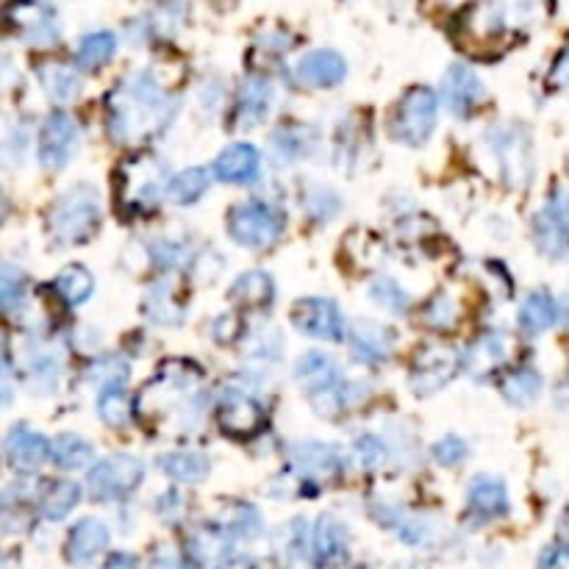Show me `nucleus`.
<instances>
[{
    "mask_svg": "<svg viewBox=\"0 0 569 569\" xmlns=\"http://www.w3.org/2000/svg\"><path fill=\"white\" fill-rule=\"evenodd\" d=\"M173 95L150 73H131L109 93V137L117 142H142L173 120Z\"/></svg>",
    "mask_w": 569,
    "mask_h": 569,
    "instance_id": "obj_1",
    "label": "nucleus"
},
{
    "mask_svg": "<svg viewBox=\"0 0 569 569\" xmlns=\"http://www.w3.org/2000/svg\"><path fill=\"white\" fill-rule=\"evenodd\" d=\"M100 201L93 186H73L51 208V236L62 245H80L98 230Z\"/></svg>",
    "mask_w": 569,
    "mask_h": 569,
    "instance_id": "obj_2",
    "label": "nucleus"
},
{
    "mask_svg": "<svg viewBox=\"0 0 569 569\" xmlns=\"http://www.w3.org/2000/svg\"><path fill=\"white\" fill-rule=\"evenodd\" d=\"M283 228H287L283 214L265 201L236 203L228 214L230 239L245 248H270L281 239Z\"/></svg>",
    "mask_w": 569,
    "mask_h": 569,
    "instance_id": "obj_3",
    "label": "nucleus"
},
{
    "mask_svg": "<svg viewBox=\"0 0 569 569\" xmlns=\"http://www.w3.org/2000/svg\"><path fill=\"white\" fill-rule=\"evenodd\" d=\"M439 117V100L433 89L415 87L402 95L400 106H397L395 117H391V137L397 142L409 144V148H420L428 142V137L437 128Z\"/></svg>",
    "mask_w": 569,
    "mask_h": 569,
    "instance_id": "obj_4",
    "label": "nucleus"
},
{
    "mask_svg": "<svg viewBox=\"0 0 569 569\" xmlns=\"http://www.w3.org/2000/svg\"><path fill=\"white\" fill-rule=\"evenodd\" d=\"M144 477V464L137 455L117 453L98 461L87 475V490L95 501H120L128 497Z\"/></svg>",
    "mask_w": 569,
    "mask_h": 569,
    "instance_id": "obj_5",
    "label": "nucleus"
},
{
    "mask_svg": "<svg viewBox=\"0 0 569 569\" xmlns=\"http://www.w3.org/2000/svg\"><path fill=\"white\" fill-rule=\"evenodd\" d=\"M217 426L230 439H250L265 431L267 415L254 395L241 389H225L217 406Z\"/></svg>",
    "mask_w": 569,
    "mask_h": 569,
    "instance_id": "obj_6",
    "label": "nucleus"
},
{
    "mask_svg": "<svg viewBox=\"0 0 569 569\" xmlns=\"http://www.w3.org/2000/svg\"><path fill=\"white\" fill-rule=\"evenodd\" d=\"M294 329L305 336L325 342H340L345 336V320L334 300L325 298H303L294 303L292 314H289Z\"/></svg>",
    "mask_w": 569,
    "mask_h": 569,
    "instance_id": "obj_7",
    "label": "nucleus"
},
{
    "mask_svg": "<svg viewBox=\"0 0 569 569\" xmlns=\"http://www.w3.org/2000/svg\"><path fill=\"white\" fill-rule=\"evenodd\" d=\"M75 148H78V126H75L73 115L67 111H53L47 120L42 122L40 131V164L45 170H62L67 168V161L73 159Z\"/></svg>",
    "mask_w": 569,
    "mask_h": 569,
    "instance_id": "obj_8",
    "label": "nucleus"
},
{
    "mask_svg": "<svg viewBox=\"0 0 569 569\" xmlns=\"http://www.w3.org/2000/svg\"><path fill=\"white\" fill-rule=\"evenodd\" d=\"M536 248L550 259L569 256V197L552 195L534 217Z\"/></svg>",
    "mask_w": 569,
    "mask_h": 569,
    "instance_id": "obj_9",
    "label": "nucleus"
},
{
    "mask_svg": "<svg viewBox=\"0 0 569 569\" xmlns=\"http://www.w3.org/2000/svg\"><path fill=\"white\" fill-rule=\"evenodd\" d=\"M9 25L31 45H53L58 40V23L42 0H12L7 9Z\"/></svg>",
    "mask_w": 569,
    "mask_h": 569,
    "instance_id": "obj_10",
    "label": "nucleus"
},
{
    "mask_svg": "<svg viewBox=\"0 0 569 569\" xmlns=\"http://www.w3.org/2000/svg\"><path fill=\"white\" fill-rule=\"evenodd\" d=\"M459 367L461 356H455L450 347H428V351L417 356L415 369H411V389L420 397L433 395L444 384H450V378L459 373Z\"/></svg>",
    "mask_w": 569,
    "mask_h": 569,
    "instance_id": "obj_11",
    "label": "nucleus"
},
{
    "mask_svg": "<svg viewBox=\"0 0 569 569\" xmlns=\"http://www.w3.org/2000/svg\"><path fill=\"white\" fill-rule=\"evenodd\" d=\"M508 184L523 186L530 179V142L519 128H501L490 137Z\"/></svg>",
    "mask_w": 569,
    "mask_h": 569,
    "instance_id": "obj_12",
    "label": "nucleus"
},
{
    "mask_svg": "<svg viewBox=\"0 0 569 569\" xmlns=\"http://www.w3.org/2000/svg\"><path fill=\"white\" fill-rule=\"evenodd\" d=\"M106 547H109V528L100 519L87 517L69 528L67 545H64V558L73 567H87Z\"/></svg>",
    "mask_w": 569,
    "mask_h": 569,
    "instance_id": "obj_13",
    "label": "nucleus"
},
{
    "mask_svg": "<svg viewBox=\"0 0 569 569\" xmlns=\"http://www.w3.org/2000/svg\"><path fill=\"white\" fill-rule=\"evenodd\" d=\"M483 95V84L470 64H453L442 78V98L453 115H470Z\"/></svg>",
    "mask_w": 569,
    "mask_h": 569,
    "instance_id": "obj_14",
    "label": "nucleus"
},
{
    "mask_svg": "<svg viewBox=\"0 0 569 569\" xmlns=\"http://www.w3.org/2000/svg\"><path fill=\"white\" fill-rule=\"evenodd\" d=\"M214 175L225 184H250L259 179L261 153L248 142L228 144L223 153L214 159Z\"/></svg>",
    "mask_w": 569,
    "mask_h": 569,
    "instance_id": "obj_15",
    "label": "nucleus"
},
{
    "mask_svg": "<svg viewBox=\"0 0 569 569\" xmlns=\"http://www.w3.org/2000/svg\"><path fill=\"white\" fill-rule=\"evenodd\" d=\"M7 459L12 470L36 472L51 459V442L31 428L18 426L7 437Z\"/></svg>",
    "mask_w": 569,
    "mask_h": 569,
    "instance_id": "obj_16",
    "label": "nucleus"
},
{
    "mask_svg": "<svg viewBox=\"0 0 569 569\" xmlns=\"http://www.w3.org/2000/svg\"><path fill=\"white\" fill-rule=\"evenodd\" d=\"M294 378L303 386V391L309 397L325 395V391H334L336 386H342V373L340 364L334 362L325 353H305L298 364H294Z\"/></svg>",
    "mask_w": 569,
    "mask_h": 569,
    "instance_id": "obj_17",
    "label": "nucleus"
},
{
    "mask_svg": "<svg viewBox=\"0 0 569 569\" xmlns=\"http://www.w3.org/2000/svg\"><path fill=\"white\" fill-rule=\"evenodd\" d=\"M289 459L298 472H303L305 477H336L342 472V455L340 450H334L331 444L322 442H300L292 444L289 450Z\"/></svg>",
    "mask_w": 569,
    "mask_h": 569,
    "instance_id": "obj_18",
    "label": "nucleus"
},
{
    "mask_svg": "<svg viewBox=\"0 0 569 569\" xmlns=\"http://www.w3.org/2000/svg\"><path fill=\"white\" fill-rule=\"evenodd\" d=\"M391 347H395V336L384 325L358 320L351 329L353 358H358L362 364H384L391 356Z\"/></svg>",
    "mask_w": 569,
    "mask_h": 569,
    "instance_id": "obj_19",
    "label": "nucleus"
},
{
    "mask_svg": "<svg viewBox=\"0 0 569 569\" xmlns=\"http://www.w3.org/2000/svg\"><path fill=\"white\" fill-rule=\"evenodd\" d=\"M347 75V64L334 51H311L300 58L298 78L309 87H336Z\"/></svg>",
    "mask_w": 569,
    "mask_h": 569,
    "instance_id": "obj_20",
    "label": "nucleus"
},
{
    "mask_svg": "<svg viewBox=\"0 0 569 569\" xmlns=\"http://www.w3.org/2000/svg\"><path fill=\"white\" fill-rule=\"evenodd\" d=\"M466 503H470V512L477 514L483 519H497L503 514H508V492L506 483L501 477L492 475H477L466 490Z\"/></svg>",
    "mask_w": 569,
    "mask_h": 569,
    "instance_id": "obj_21",
    "label": "nucleus"
},
{
    "mask_svg": "<svg viewBox=\"0 0 569 569\" xmlns=\"http://www.w3.org/2000/svg\"><path fill=\"white\" fill-rule=\"evenodd\" d=\"M506 340L501 334H483L461 353V367L464 373H470L472 378H481V375H490L506 362Z\"/></svg>",
    "mask_w": 569,
    "mask_h": 569,
    "instance_id": "obj_22",
    "label": "nucleus"
},
{
    "mask_svg": "<svg viewBox=\"0 0 569 569\" xmlns=\"http://www.w3.org/2000/svg\"><path fill=\"white\" fill-rule=\"evenodd\" d=\"M311 550H314L316 563H322V567L340 563L347 552L345 528L334 517H320L314 530H311Z\"/></svg>",
    "mask_w": 569,
    "mask_h": 569,
    "instance_id": "obj_23",
    "label": "nucleus"
},
{
    "mask_svg": "<svg viewBox=\"0 0 569 569\" xmlns=\"http://www.w3.org/2000/svg\"><path fill=\"white\" fill-rule=\"evenodd\" d=\"M272 104V84L261 75H250L245 84H241L239 93V106H236V120L239 126H254L261 122L270 111Z\"/></svg>",
    "mask_w": 569,
    "mask_h": 569,
    "instance_id": "obj_24",
    "label": "nucleus"
},
{
    "mask_svg": "<svg viewBox=\"0 0 569 569\" xmlns=\"http://www.w3.org/2000/svg\"><path fill=\"white\" fill-rule=\"evenodd\" d=\"M536 7H539V0H481V14L492 31H501L508 25L528 23Z\"/></svg>",
    "mask_w": 569,
    "mask_h": 569,
    "instance_id": "obj_25",
    "label": "nucleus"
},
{
    "mask_svg": "<svg viewBox=\"0 0 569 569\" xmlns=\"http://www.w3.org/2000/svg\"><path fill=\"white\" fill-rule=\"evenodd\" d=\"M161 472L175 483H201L208 475V459L195 450H175L159 459Z\"/></svg>",
    "mask_w": 569,
    "mask_h": 569,
    "instance_id": "obj_26",
    "label": "nucleus"
},
{
    "mask_svg": "<svg viewBox=\"0 0 569 569\" xmlns=\"http://www.w3.org/2000/svg\"><path fill=\"white\" fill-rule=\"evenodd\" d=\"M40 80H42V89H45L56 104H69V100L78 98L80 93V75L75 73V67H69V64H62V62L42 64Z\"/></svg>",
    "mask_w": 569,
    "mask_h": 569,
    "instance_id": "obj_27",
    "label": "nucleus"
},
{
    "mask_svg": "<svg viewBox=\"0 0 569 569\" xmlns=\"http://www.w3.org/2000/svg\"><path fill=\"white\" fill-rule=\"evenodd\" d=\"M98 411L104 417L106 426L111 428H122L128 426L133 415V400L128 397L126 391V380H106L104 389H100L98 397Z\"/></svg>",
    "mask_w": 569,
    "mask_h": 569,
    "instance_id": "obj_28",
    "label": "nucleus"
},
{
    "mask_svg": "<svg viewBox=\"0 0 569 569\" xmlns=\"http://www.w3.org/2000/svg\"><path fill=\"white\" fill-rule=\"evenodd\" d=\"M208 184H212V175H208V170L186 168L168 181L164 192H168L170 201L179 203V206H190V203L201 201V197L206 195Z\"/></svg>",
    "mask_w": 569,
    "mask_h": 569,
    "instance_id": "obj_29",
    "label": "nucleus"
},
{
    "mask_svg": "<svg viewBox=\"0 0 569 569\" xmlns=\"http://www.w3.org/2000/svg\"><path fill=\"white\" fill-rule=\"evenodd\" d=\"M558 320V305L556 300L550 298L547 292H530L528 298H525L523 309H519V325H523V331H528V334H541V331L552 329V322Z\"/></svg>",
    "mask_w": 569,
    "mask_h": 569,
    "instance_id": "obj_30",
    "label": "nucleus"
},
{
    "mask_svg": "<svg viewBox=\"0 0 569 569\" xmlns=\"http://www.w3.org/2000/svg\"><path fill=\"white\" fill-rule=\"evenodd\" d=\"M51 459L58 470H84L95 459V448L78 433H62L51 444Z\"/></svg>",
    "mask_w": 569,
    "mask_h": 569,
    "instance_id": "obj_31",
    "label": "nucleus"
},
{
    "mask_svg": "<svg viewBox=\"0 0 569 569\" xmlns=\"http://www.w3.org/2000/svg\"><path fill=\"white\" fill-rule=\"evenodd\" d=\"M53 289H56L58 298H62L67 305H80V303H87L89 294H93L95 278L87 267L69 265L58 272L56 281H53Z\"/></svg>",
    "mask_w": 569,
    "mask_h": 569,
    "instance_id": "obj_32",
    "label": "nucleus"
},
{
    "mask_svg": "<svg viewBox=\"0 0 569 569\" xmlns=\"http://www.w3.org/2000/svg\"><path fill=\"white\" fill-rule=\"evenodd\" d=\"M80 501V486L73 481H53L40 497V512L45 519H64Z\"/></svg>",
    "mask_w": 569,
    "mask_h": 569,
    "instance_id": "obj_33",
    "label": "nucleus"
},
{
    "mask_svg": "<svg viewBox=\"0 0 569 569\" xmlns=\"http://www.w3.org/2000/svg\"><path fill=\"white\" fill-rule=\"evenodd\" d=\"M115 51H117V36L111 34V31H95V34H87L84 40H80L75 58H78L80 69L95 73V69L106 67V64L111 62Z\"/></svg>",
    "mask_w": 569,
    "mask_h": 569,
    "instance_id": "obj_34",
    "label": "nucleus"
},
{
    "mask_svg": "<svg viewBox=\"0 0 569 569\" xmlns=\"http://www.w3.org/2000/svg\"><path fill=\"white\" fill-rule=\"evenodd\" d=\"M272 278L261 270H250L245 276H239L234 281V289H230V298L239 300L241 305H250V309H261L272 300Z\"/></svg>",
    "mask_w": 569,
    "mask_h": 569,
    "instance_id": "obj_35",
    "label": "nucleus"
},
{
    "mask_svg": "<svg viewBox=\"0 0 569 569\" xmlns=\"http://www.w3.org/2000/svg\"><path fill=\"white\" fill-rule=\"evenodd\" d=\"M539 391L541 375L534 373V369H517V373H512L503 380V395L514 406H528V402H534L539 397Z\"/></svg>",
    "mask_w": 569,
    "mask_h": 569,
    "instance_id": "obj_36",
    "label": "nucleus"
},
{
    "mask_svg": "<svg viewBox=\"0 0 569 569\" xmlns=\"http://www.w3.org/2000/svg\"><path fill=\"white\" fill-rule=\"evenodd\" d=\"M369 298H373L378 305H384L386 311H391V314H402V311L409 309V294L402 292L395 281H389V278H378V281H373V287H369Z\"/></svg>",
    "mask_w": 569,
    "mask_h": 569,
    "instance_id": "obj_37",
    "label": "nucleus"
},
{
    "mask_svg": "<svg viewBox=\"0 0 569 569\" xmlns=\"http://www.w3.org/2000/svg\"><path fill=\"white\" fill-rule=\"evenodd\" d=\"M148 314L153 316L155 322H179L181 320V309L175 305L173 300V289L170 287H155L148 298Z\"/></svg>",
    "mask_w": 569,
    "mask_h": 569,
    "instance_id": "obj_38",
    "label": "nucleus"
},
{
    "mask_svg": "<svg viewBox=\"0 0 569 569\" xmlns=\"http://www.w3.org/2000/svg\"><path fill=\"white\" fill-rule=\"evenodd\" d=\"M455 320H459V309H455L453 300H450V298L439 294V298H433L431 303H428L426 322L431 325V329L448 331V329H453Z\"/></svg>",
    "mask_w": 569,
    "mask_h": 569,
    "instance_id": "obj_39",
    "label": "nucleus"
},
{
    "mask_svg": "<svg viewBox=\"0 0 569 569\" xmlns=\"http://www.w3.org/2000/svg\"><path fill=\"white\" fill-rule=\"evenodd\" d=\"M223 539H225L223 530H201V534L192 539V552H195V558H201V561H212V558L223 561V552H225Z\"/></svg>",
    "mask_w": 569,
    "mask_h": 569,
    "instance_id": "obj_40",
    "label": "nucleus"
},
{
    "mask_svg": "<svg viewBox=\"0 0 569 569\" xmlns=\"http://www.w3.org/2000/svg\"><path fill=\"white\" fill-rule=\"evenodd\" d=\"M23 292H25L23 272L14 270L12 265L3 267V272H0V298H3L7 311H12L14 305H18V300L23 298Z\"/></svg>",
    "mask_w": 569,
    "mask_h": 569,
    "instance_id": "obj_41",
    "label": "nucleus"
},
{
    "mask_svg": "<svg viewBox=\"0 0 569 569\" xmlns=\"http://www.w3.org/2000/svg\"><path fill=\"white\" fill-rule=\"evenodd\" d=\"M466 455V442L459 437H444L433 444V459L442 466H455L459 461H464Z\"/></svg>",
    "mask_w": 569,
    "mask_h": 569,
    "instance_id": "obj_42",
    "label": "nucleus"
},
{
    "mask_svg": "<svg viewBox=\"0 0 569 569\" xmlns=\"http://www.w3.org/2000/svg\"><path fill=\"white\" fill-rule=\"evenodd\" d=\"M356 455L362 459V464L367 466V470H375V466L384 464L389 450H386V444L380 442L378 437H362L356 442Z\"/></svg>",
    "mask_w": 569,
    "mask_h": 569,
    "instance_id": "obj_43",
    "label": "nucleus"
},
{
    "mask_svg": "<svg viewBox=\"0 0 569 569\" xmlns=\"http://www.w3.org/2000/svg\"><path fill=\"white\" fill-rule=\"evenodd\" d=\"M336 208H340V201H336L329 190H322V192H316V195L309 197V214H314V217L325 219V217H331Z\"/></svg>",
    "mask_w": 569,
    "mask_h": 569,
    "instance_id": "obj_44",
    "label": "nucleus"
},
{
    "mask_svg": "<svg viewBox=\"0 0 569 569\" xmlns=\"http://www.w3.org/2000/svg\"><path fill=\"white\" fill-rule=\"evenodd\" d=\"M539 569H569V545H550L539 556Z\"/></svg>",
    "mask_w": 569,
    "mask_h": 569,
    "instance_id": "obj_45",
    "label": "nucleus"
},
{
    "mask_svg": "<svg viewBox=\"0 0 569 569\" xmlns=\"http://www.w3.org/2000/svg\"><path fill=\"white\" fill-rule=\"evenodd\" d=\"M552 87H569V45L567 51L561 53V58L556 62V67H552Z\"/></svg>",
    "mask_w": 569,
    "mask_h": 569,
    "instance_id": "obj_46",
    "label": "nucleus"
},
{
    "mask_svg": "<svg viewBox=\"0 0 569 569\" xmlns=\"http://www.w3.org/2000/svg\"><path fill=\"white\" fill-rule=\"evenodd\" d=\"M104 569H139V567L131 556H126V552H117V556H111L109 561H106Z\"/></svg>",
    "mask_w": 569,
    "mask_h": 569,
    "instance_id": "obj_47",
    "label": "nucleus"
},
{
    "mask_svg": "<svg viewBox=\"0 0 569 569\" xmlns=\"http://www.w3.org/2000/svg\"><path fill=\"white\" fill-rule=\"evenodd\" d=\"M219 569H254V561H250V558H239V556L223 558V561H219Z\"/></svg>",
    "mask_w": 569,
    "mask_h": 569,
    "instance_id": "obj_48",
    "label": "nucleus"
},
{
    "mask_svg": "<svg viewBox=\"0 0 569 569\" xmlns=\"http://www.w3.org/2000/svg\"><path fill=\"white\" fill-rule=\"evenodd\" d=\"M155 569H190L184 561H175V558H168V561H159Z\"/></svg>",
    "mask_w": 569,
    "mask_h": 569,
    "instance_id": "obj_49",
    "label": "nucleus"
}]
</instances>
